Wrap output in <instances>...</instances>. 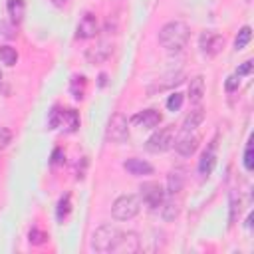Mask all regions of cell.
Instances as JSON below:
<instances>
[{
    "label": "cell",
    "instance_id": "17",
    "mask_svg": "<svg viewBox=\"0 0 254 254\" xmlns=\"http://www.w3.org/2000/svg\"><path fill=\"white\" fill-rule=\"evenodd\" d=\"M204 91H206V87H204V77H202V75H194V77L190 79V83H189V99H190V103L198 105V103L202 101V97H204Z\"/></svg>",
    "mask_w": 254,
    "mask_h": 254
},
{
    "label": "cell",
    "instance_id": "38",
    "mask_svg": "<svg viewBox=\"0 0 254 254\" xmlns=\"http://www.w3.org/2000/svg\"><path fill=\"white\" fill-rule=\"evenodd\" d=\"M0 83H2V71H0Z\"/></svg>",
    "mask_w": 254,
    "mask_h": 254
},
{
    "label": "cell",
    "instance_id": "26",
    "mask_svg": "<svg viewBox=\"0 0 254 254\" xmlns=\"http://www.w3.org/2000/svg\"><path fill=\"white\" fill-rule=\"evenodd\" d=\"M46 240H48V234H46L44 230L36 228V226L28 232V242H30L32 246H42V244H46Z\"/></svg>",
    "mask_w": 254,
    "mask_h": 254
},
{
    "label": "cell",
    "instance_id": "20",
    "mask_svg": "<svg viewBox=\"0 0 254 254\" xmlns=\"http://www.w3.org/2000/svg\"><path fill=\"white\" fill-rule=\"evenodd\" d=\"M69 91L75 99H83L85 91H87V79L83 75H73L71 81H69Z\"/></svg>",
    "mask_w": 254,
    "mask_h": 254
},
{
    "label": "cell",
    "instance_id": "1",
    "mask_svg": "<svg viewBox=\"0 0 254 254\" xmlns=\"http://www.w3.org/2000/svg\"><path fill=\"white\" fill-rule=\"evenodd\" d=\"M190 36V28L185 20H171L167 22L161 32H159V44L169 52V54H179L187 46Z\"/></svg>",
    "mask_w": 254,
    "mask_h": 254
},
{
    "label": "cell",
    "instance_id": "4",
    "mask_svg": "<svg viewBox=\"0 0 254 254\" xmlns=\"http://www.w3.org/2000/svg\"><path fill=\"white\" fill-rule=\"evenodd\" d=\"M175 137H177L175 125H165V127H161L159 131H155V133L147 139L145 147H147V151H151V153H163V151H167V149L173 147Z\"/></svg>",
    "mask_w": 254,
    "mask_h": 254
},
{
    "label": "cell",
    "instance_id": "31",
    "mask_svg": "<svg viewBox=\"0 0 254 254\" xmlns=\"http://www.w3.org/2000/svg\"><path fill=\"white\" fill-rule=\"evenodd\" d=\"M238 85H240V79H238V75H236V73H234V75H228V77H226V81H224L226 91H236V89H238Z\"/></svg>",
    "mask_w": 254,
    "mask_h": 254
},
{
    "label": "cell",
    "instance_id": "24",
    "mask_svg": "<svg viewBox=\"0 0 254 254\" xmlns=\"http://www.w3.org/2000/svg\"><path fill=\"white\" fill-rule=\"evenodd\" d=\"M250 38H252V28H250V26H242L240 32H238L236 38H234V50H244V48L248 46Z\"/></svg>",
    "mask_w": 254,
    "mask_h": 254
},
{
    "label": "cell",
    "instance_id": "37",
    "mask_svg": "<svg viewBox=\"0 0 254 254\" xmlns=\"http://www.w3.org/2000/svg\"><path fill=\"white\" fill-rule=\"evenodd\" d=\"M105 81H107V75L101 73V75H99V85H105Z\"/></svg>",
    "mask_w": 254,
    "mask_h": 254
},
{
    "label": "cell",
    "instance_id": "13",
    "mask_svg": "<svg viewBox=\"0 0 254 254\" xmlns=\"http://www.w3.org/2000/svg\"><path fill=\"white\" fill-rule=\"evenodd\" d=\"M141 248V238L135 230H127V232H121V238H119V244L115 250L119 252H139Z\"/></svg>",
    "mask_w": 254,
    "mask_h": 254
},
{
    "label": "cell",
    "instance_id": "36",
    "mask_svg": "<svg viewBox=\"0 0 254 254\" xmlns=\"http://www.w3.org/2000/svg\"><path fill=\"white\" fill-rule=\"evenodd\" d=\"M52 4H54L56 8H65V6L69 4V0H52Z\"/></svg>",
    "mask_w": 254,
    "mask_h": 254
},
{
    "label": "cell",
    "instance_id": "5",
    "mask_svg": "<svg viewBox=\"0 0 254 254\" xmlns=\"http://www.w3.org/2000/svg\"><path fill=\"white\" fill-rule=\"evenodd\" d=\"M139 198L143 204H147L151 210H157L165 200V189L157 181H147L139 187Z\"/></svg>",
    "mask_w": 254,
    "mask_h": 254
},
{
    "label": "cell",
    "instance_id": "7",
    "mask_svg": "<svg viewBox=\"0 0 254 254\" xmlns=\"http://www.w3.org/2000/svg\"><path fill=\"white\" fill-rule=\"evenodd\" d=\"M200 145V137L194 133V131H183L179 137H175V151L181 155V157H190Z\"/></svg>",
    "mask_w": 254,
    "mask_h": 254
},
{
    "label": "cell",
    "instance_id": "16",
    "mask_svg": "<svg viewBox=\"0 0 254 254\" xmlns=\"http://www.w3.org/2000/svg\"><path fill=\"white\" fill-rule=\"evenodd\" d=\"M183 187H185V171L177 167V169H173L167 175V190L165 192H169L171 196H175V194H179L183 190Z\"/></svg>",
    "mask_w": 254,
    "mask_h": 254
},
{
    "label": "cell",
    "instance_id": "15",
    "mask_svg": "<svg viewBox=\"0 0 254 254\" xmlns=\"http://www.w3.org/2000/svg\"><path fill=\"white\" fill-rule=\"evenodd\" d=\"M214 165H216V153H214V141H212V145L198 159V173H200V177H208L214 171Z\"/></svg>",
    "mask_w": 254,
    "mask_h": 254
},
{
    "label": "cell",
    "instance_id": "10",
    "mask_svg": "<svg viewBox=\"0 0 254 254\" xmlns=\"http://www.w3.org/2000/svg\"><path fill=\"white\" fill-rule=\"evenodd\" d=\"M111 54H113V46L109 42H97L95 46L85 50V60L89 64H103L111 58Z\"/></svg>",
    "mask_w": 254,
    "mask_h": 254
},
{
    "label": "cell",
    "instance_id": "23",
    "mask_svg": "<svg viewBox=\"0 0 254 254\" xmlns=\"http://www.w3.org/2000/svg\"><path fill=\"white\" fill-rule=\"evenodd\" d=\"M8 14H10L14 24H20L24 20V14H26L24 0H8Z\"/></svg>",
    "mask_w": 254,
    "mask_h": 254
},
{
    "label": "cell",
    "instance_id": "30",
    "mask_svg": "<svg viewBox=\"0 0 254 254\" xmlns=\"http://www.w3.org/2000/svg\"><path fill=\"white\" fill-rule=\"evenodd\" d=\"M10 141H12V131L8 127H0V149L8 147Z\"/></svg>",
    "mask_w": 254,
    "mask_h": 254
},
{
    "label": "cell",
    "instance_id": "29",
    "mask_svg": "<svg viewBox=\"0 0 254 254\" xmlns=\"http://www.w3.org/2000/svg\"><path fill=\"white\" fill-rule=\"evenodd\" d=\"M181 105H183V93L175 91L173 95H169V99H167V109L169 111H179Z\"/></svg>",
    "mask_w": 254,
    "mask_h": 254
},
{
    "label": "cell",
    "instance_id": "21",
    "mask_svg": "<svg viewBox=\"0 0 254 254\" xmlns=\"http://www.w3.org/2000/svg\"><path fill=\"white\" fill-rule=\"evenodd\" d=\"M62 125L65 127L67 133L77 131V127H79V115H77V111L75 109H64V113H62Z\"/></svg>",
    "mask_w": 254,
    "mask_h": 254
},
{
    "label": "cell",
    "instance_id": "11",
    "mask_svg": "<svg viewBox=\"0 0 254 254\" xmlns=\"http://www.w3.org/2000/svg\"><path fill=\"white\" fill-rule=\"evenodd\" d=\"M123 169H125L129 175H133V177H145V175H153V171H155L151 163H147V161H143V159H137V157L127 159V161L123 163Z\"/></svg>",
    "mask_w": 254,
    "mask_h": 254
},
{
    "label": "cell",
    "instance_id": "9",
    "mask_svg": "<svg viewBox=\"0 0 254 254\" xmlns=\"http://www.w3.org/2000/svg\"><path fill=\"white\" fill-rule=\"evenodd\" d=\"M99 26H97V16L93 12H85L75 28V38L79 40H89V38H95Z\"/></svg>",
    "mask_w": 254,
    "mask_h": 254
},
{
    "label": "cell",
    "instance_id": "32",
    "mask_svg": "<svg viewBox=\"0 0 254 254\" xmlns=\"http://www.w3.org/2000/svg\"><path fill=\"white\" fill-rule=\"evenodd\" d=\"M85 169H87V157H81V165L77 163V167H75V179L77 181H81L85 177Z\"/></svg>",
    "mask_w": 254,
    "mask_h": 254
},
{
    "label": "cell",
    "instance_id": "3",
    "mask_svg": "<svg viewBox=\"0 0 254 254\" xmlns=\"http://www.w3.org/2000/svg\"><path fill=\"white\" fill-rule=\"evenodd\" d=\"M141 210V198L139 194H121L115 198L113 206H111V216L115 220H131L139 214Z\"/></svg>",
    "mask_w": 254,
    "mask_h": 254
},
{
    "label": "cell",
    "instance_id": "2",
    "mask_svg": "<svg viewBox=\"0 0 254 254\" xmlns=\"http://www.w3.org/2000/svg\"><path fill=\"white\" fill-rule=\"evenodd\" d=\"M119 238H121V230L113 224H101L93 230L91 234V248L95 252H113L119 244Z\"/></svg>",
    "mask_w": 254,
    "mask_h": 254
},
{
    "label": "cell",
    "instance_id": "25",
    "mask_svg": "<svg viewBox=\"0 0 254 254\" xmlns=\"http://www.w3.org/2000/svg\"><path fill=\"white\" fill-rule=\"evenodd\" d=\"M0 62L8 67H12L18 62V52L12 46H0Z\"/></svg>",
    "mask_w": 254,
    "mask_h": 254
},
{
    "label": "cell",
    "instance_id": "19",
    "mask_svg": "<svg viewBox=\"0 0 254 254\" xmlns=\"http://www.w3.org/2000/svg\"><path fill=\"white\" fill-rule=\"evenodd\" d=\"M69 212H71V194L65 192L58 200V204H56V218H58V222H64L69 216Z\"/></svg>",
    "mask_w": 254,
    "mask_h": 254
},
{
    "label": "cell",
    "instance_id": "35",
    "mask_svg": "<svg viewBox=\"0 0 254 254\" xmlns=\"http://www.w3.org/2000/svg\"><path fill=\"white\" fill-rule=\"evenodd\" d=\"M65 161V155H64V151L58 147V149H54V153H52V165H62Z\"/></svg>",
    "mask_w": 254,
    "mask_h": 254
},
{
    "label": "cell",
    "instance_id": "34",
    "mask_svg": "<svg viewBox=\"0 0 254 254\" xmlns=\"http://www.w3.org/2000/svg\"><path fill=\"white\" fill-rule=\"evenodd\" d=\"M236 212H240V200L236 202V198L232 196V200H230V226H232L234 220H236Z\"/></svg>",
    "mask_w": 254,
    "mask_h": 254
},
{
    "label": "cell",
    "instance_id": "33",
    "mask_svg": "<svg viewBox=\"0 0 254 254\" xmlns=\"http://www.w3.org/2000/svg\"><path fill=\"white\" fill-rule=\"evenodd\" d=\"M252 65H254V64H252V60H246L242 65H238L236 75H238V77H240V75H248V73L252 71Z\"/></svg>",
    "mask_w": 254,
    "mask_h": 254
},
{
    "label": "cell",
    "instance_id": "14",
    "mask_svg": "<svg viewBox=\"0 0 254 254\" xmlns=\"http://www.w3.org/2000/svg\"><path fill=\"white\" fill-rule=\"evenodd\" d=\"M133 121H135L139 127H143V129H153V127H157V125L163 121V117H161V113H159L157 109H145V111L137 113V115L133 117Z\"/></svg>",
    "mask_w": 254,
    "mask_h": 254
},
{
    "label": "cell",
    "instance_id": "6",
    "mask_svg": "<svg viewBox=\"0 0 254 254\" xmlns=\"http://www.w3.org/2000/svg\"><path fill=\"white\" fill-rule=\"evenodd\" d=\"M105 137L113 143H123L129 137V121L123 113H113L107 121V129H105Z\"/></svg>",
    "mask_w": 254,
    "mask_h": 254
},
{
    "label": "cell",
    "instance_id": "8",
    "mask_svg": "<svg viewBox=\"0 0 254 254\" xmlns=\"http://www.w3.org/2000/svg\"><path fill=\"white\" fill-rule=\"evenodd\" d=\"M198 48H200V52L204 54V56H208V58H212V56H216L222 48H224V38L220 36V34H214V32H202L200 34V38H198Z\"/></svg>",
    "mask_w": 254,
    "mask_h": 254
},
{
    "label": "cell",
    "instance_id": "18",
    "mask_svg": "<svg viewBox=\"0 0 254 254\" xmlns=\"http://www.w3.org/2000/svg\"><path fill=\"white\" fill-rule=\"evenodd\" d=\"M204 121V109L202 107H194L192 111H189L183 119V131H194L200 123Z\"/></svg>",
    "mask_w": 254,
    "mask_h": 254
},
{
    "label": "cell",
    "instance_id": "22",
    "mask_svg": "<svg viewBox=\"0 0 254 254\" xmlns=\"http://www.w3.org/2000/svg\"><path fill=\"white\" fill-rule=\"evenodd\" d=\"M179 212H181V202L179 200H163V204H161V216H163V220H167V222H171V220H175L177 216H179Z\"/></svg>",
    "mask_w": 254,
    "mask_h": 254
},
{
    "label": "cell",
    "instance_id": "28",
    "mask_svg": "<svg viewBox=\"0 0 254 254\" xmlns=\"http://www.w3.org/2000/svg\"><path fill=\"white\" fill-rule=\"evenodd\" d=\"M242 165H244V169H246V171H252V169H254V147H252V141H248V143H246Z\"/></svg>",
    "mask_w": 254,
    "mask_h": 254
},
{
    "label": "cell",
    "instance_id": "12",
    "mask_svg": "<svg viewBox=\"0 0 254 254\" xmlns=\"http://www.w3.org/2000/svg\"><path fill=\"white\" fill-rule=\"evenodd\" d=\"M183 79H185V73H183V71L171 73V75H167V77H163V79H157L153 85H149V87H147V93L153 95V93H157V91H165V89H169V87H175V85L183 83Z\"/></svg>",
    "mask_w": 254,
    "mask_h": 254
},
{
    "label": "cell",
    "instance_id": "27",
    "mask_svg": "<svg viewBox=\"0 0 254 254\" xmlns=\"http://www.w3.org/2000/svg\"><path fill=\"white\" fill-rule=\"evenodd\" d=\"M62 113H64V109H60L58 105L52 107V111L48 115V129H56L62 125Z\"/></svg>",
    "mask_w": 254,
    "mask_h": 254
}]
</instances>
